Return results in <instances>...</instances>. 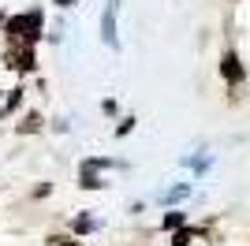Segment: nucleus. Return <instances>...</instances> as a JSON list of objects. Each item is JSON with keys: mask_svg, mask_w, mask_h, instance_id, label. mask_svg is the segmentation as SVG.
Instances as JSON below:
<instances>
[{"mask_svg": "<svg viewBox=\"0 0 250 246\" xmlns=\"http://www.w3.org/2000/svg\"><path fill=\"white\" fill-rule=\"evenodd\" d=\"M8 38H19L26 45H34V41L42 38V11H26V15L8 19Z\"/></svg>", "mask_w": 250, "mask_h": 246, "instance_id": "obj_1", "label": "nucleus"}, {"mask_svg": "<svg viewBox=\"0 0 250 246\" xmlns=\"http://www.w3.org/2000/svg\"><path fill=\"white\" fill-rule=\"evenodd\" d=\"M220 75L228 82H243V63H239L235 52H224V56H220Z\"/></svg>", "mask_w": 250, "mask_h": 246, "instance_id": "obj_2", "label": "nucleus"}, {"mask_svg": "<svg viewBox=\"0 0 250 246\" xmlns=\"http://www.w3.org/2000/svg\"><path fill=\"white\" fill-rule=\"evenodd\" d=\"M8 67H15V71H34V49L22 45L19 52H8Z\"/></svg>", "mask_w": 250, "mask_h": 246, "instance_id": "obj_3", "label": "nucleus"}, {"mask_svg": "<svg viewBox=\"0 0 250 246\" xmlns=\"http://www.w3.org/2000/svg\"><path fill=\"white\" fill-rule=\"evenodd\" d=\"M101 38H104V41H108V45L116 49V0L108 4V8H104V19H101Z\"/></svg>", "mask_w": 250, "mask_h": 246, "instance_id": "obj_4", "label": "nucleus"}, {"mask_svg": "<svg viewBox=\"0 0 250 246\" xmlns=\"http://www.w3.org/2000/svg\"><path fill=\"white\" fill-rule=\"evenodd\" d=\"M183 194H190V186H187V183H183V186H172V190H165V194H161V202H179Z\"/></svg>", "mask_w": 250, "mask_h": 246, "instance_id": "obj_5", "label": "nucleus"}, {"mask_svg": "<svg viewBox=\"0 0 250 246\" xmlns=\"http://www.w3.org/2000/svg\"><path fill=\"white\" fill-rule=\"evenodd\" d=\"M38 127H42V116H26V120L19 123V131H22V134H30V131H38Z\"/></svg>", "mask_w": 250, "mask_h": 246, "instance_id": "obj_6", "label": "nucleus"}, {"mask_svg": "<svg viewBox=\"0 0 250 246\" xmlns=\"http://www.w3.org/2000/svg\"><path fill=\"white\" fill-rule=\"evenodd\" d=\"M179 224H183V213H168V216H165V227H168V231H172V227H179Z\"/></svg>", "mask_w": 250, "mask_h": 246, "instance_id": "obj_7", "label": "nucleus"}, {"mask_svg": "<svg viewBox=\"0 0 250 246\" xmlns=\"http://www.w3.org/2000/svg\"><path fill=\"white\" fill-rule=\"evenodd\" d=\"M90 227H94V220H90V216H79V220H75V231H90Z\"/></svg>", "mask_w": 250, "mask_h": 246, "instance_id": "obj_8", "label": "nucleus"}, {"mask_svg": "<svg viewBox=\"0 0 250 246\" xmlns=\"http://www.w3.org/2000/svg\"><path fill=\"white\" fill-rule=\"evenodd\" d=\"M19 101H22V90H11L8 93V108H19Z\"/></svg>", "mask_w": 250, "mask_h": 246, "instance_id": "obj_9", "label": "nucleus"}]
</instances>
